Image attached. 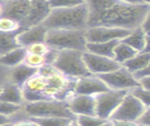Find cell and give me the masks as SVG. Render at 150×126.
Here are the masks:
<instances>
[{"mask_svg": "<svg viewBox=\"0 0 150 126\" xmlns=\"http://www.w3.org/2000/svg\"><path fill=\"white\" fill-rule=\"evenodd\" d=\"M88 5V27H108L133 30L149 15V2L94 0Z\"/></svg>", "mask_w": 150, "mask_h": 126, "instance_id": "obj_1", "label": "cell"}, {"mask_svg": "<svg viewBox=\"0 0 150 126\" xmlns=\"http://www.w3.org/2000/svg\"><path fill=\"white\" fill-rule=\"evenodd\" d=\"M51 11L50 1L42 0H14L4 2L1 16L10 17L16 21L20 29L42 24Z\"/></svg>", "mask_w": 150, "mask_h": 126, "instance_id": "obj_2", "label": "cell"}, {"mask_svg": "<svg viewBox=\"0 0 150 126\" xmlns=\"http://www.w3.org/2000/svg\"><path fill=\"white\" fill-rule=\"evenodd\" d=\"M88 19V5L83 1L76 6L52 8L42 23L47 30H86Z\"/></svg>", "mask_w": 150, "mask_h": 126, "instance_id": "obj_3", "label": "cell"}, {"mask_svg": "<svg viewBox=\"0 0 150 126\" xmlns=\"http://www.w3.org/2000/svg\"><path fill=\"white\" fill-rule=\"evenodd\" d=\"M45 43L56 51L79 50L85 52L86 30H48Z\"/></svg>", "mask_w": 150, "mask_h": 126, "instance_id": "obj_4", "label": "cell"}, {"mask_svg": "<svg viewBox=\"0 0 150 126\" xmlns=\"http://www.w3.org/2000/svg\"><path fill=\"white\" fill-rule=\"evenodd\" d=\"M83 54L84 52L79 50H60L57 52L52 65L59 72L70 78L92 76L86 68Z\"/></svg>", "mask_w": 150, "mask_h": 126, "instance_id": "obj_5", "label": "cell"}, {"mask_svg": "<svg viewBox=\"0 0 150 126\" xmlns=\"http://www.w3.org/2000/svg\"><path fill=\"white\" fill-rule=\"evenodd\" d=\"M22 111L26 118H67L75 120L76 117L69 111L68 101H41L25 102Z\"/></svg>", "mask_w": 150, "mask_h": 126, "instance_id": "obj_6", "label": "cell"}, {"mask_svg": "<svg viewBox=\"0 0 150 126\" xmlns=\"http://www.w3.org/2000/svg\"><path fill=\"white\" fill-rule=\"evenodd\" d=\"M129 90H111L95 95L96 116L102 120H108L110 116L128 93Z\"/></svg>", "mask_w": 150, "mask_h": 126, "instance_id": "obj_7", "label": "cell"}, {"mask_svg": "<svg viewBox=\"0 0 150 126\" xmlns=\"http://www.w3.org/2000/svg\"><path fill=\"white\" fill-rule=\"evenodd\" d=\"M149 107H146L141 101L134 98L129 92L126 94L123 99L120 105L116 108L115 111L110 116V121H130V122H136L139 117L145 110Z\"/></svg>", "mask_w": 150, "mask_h": 126, "instance_id": "obj_8", "label": "cell"}, {"mask_svg": "<svg viewBox=\"0 0 150 126\" xmlns=\"http://www.w3.org/2000/svg\"><path fill=\"white\" fill-rule=\"evenodd\" d=\"M101 80L111 90H130L138 86V82L123 65L109 73L98 75Z\"/></svg>", "mask_w": 150, "mask_h": 126, "instance_id": "obj_9", "label": "cell"}, {"mask_svg": "<svg viewBox=\"0 0 150 126\" xmlns=\"http://www.w3.org/2000/svg\"><path fill=\"white\" fill-rule=\"evenodd\" d=\"M132 30L119 27H95L86 30V40L88 43H105L114 40H123Z\"/></svg>", "mask_w": 150, "mask_h": 126, "instance_id": "obj_10", "label": "cell"}, {"mask_svg": "<svg viewBox=\"0 0 150 126\" xmlns=\"http://www.w3.org/2000/svg\"><path fill=\"white\" fill-rule=\"evenodd\" d=\"M83 58H84L86 68L94 76L109 73L122 66V65L117 63L114 59L100 56V55L88 52V51L84 52Z\"/></svg>", "mask_w": 150, "mask_h": 126, "instance_id": "obj_11", "label": "cell"}, {"mask_svg": "<svg viewBox=\"0 0 150 126\" xmlns=\"http://www.w3.org/2000/svg\"><path fill=\"white\" fill-rule=\"evenodd\" d=\"M69 111L72 115L96 116V104L94 96L74 94L68 100Z\"/></svg>", "mask_w": 150, "mask_h": 126, "instance_id": "obj_12", "label": "cell"}, {"mask_svg": "<svg viewBox=\"0 0 150 126\" xmlns=\"http://www.w3.org/2000/svg\"><path fill=\"white\" fill-rule=\"evenodd\" d=\"M108 90L109 88L99 77L92 75L77 79L74 93L78 95L95 96L100 93L108 91Z\"/></svg>", "mask_w": 150, "mask_h": 126, "instance_id": "obj_13", "label": "cell"}, {"mask_svg": "<svg viewBox=\"0 0 150 126\" xmlns=\"http://www.w3.org/2000/svg\"><path fill=\"white\" fill-rule=\"evenodd\" d=\"M48 30L42 24L22 30L16 36V43L19 46L27 48L35 43L45 42Z\"/></svg>", "mask_w": 150, "mask_h": 126, "instance_id": "obj_14", "label": "cell"}, {"mask_svg": "<svg viewBox=\"0 0 150 126\" xmlns=\"http://www.w3.org/2000/svg\"><path fill=\"white\" fill-rule=\"evenodd\" d=\"M122 42L128 45L138 53L149 52V35L145 33L141 27L133 30Z\"/></svg>", "mask_w": 150, "mask_h": 126, "instance_id": "obj_15", "label": "cell"}, {"mask_svg": "<svg viewBox=\"0 0 150 126\" xmlns=\"http://www.w3.org/2000/svg\"><path fill=\"white\" fill-rule=\"evenodd\" d=\"M38 68H30L24 63L18 65L15 68H13L10 73V79L11 84L22 87V85L29 80L30 77L37 73Z\"/></svg>", "mask_w": 150, "mask_h": 126, "instance_id": "obj_16", "label": "cell"}, {"mask_svg": "<svg viewBox=\"0 0 150 126\" xmlns=\"http://www.w3.org/2000/svg\"><path fill=\"white\" fill-rule=\"evenodd\" d=\"M0 101L9 102L11 104L23 105L24 98H23L22 89L13 84H10L4 87L0 88Z\"/></svg>", "mask_w": 150, "mask_h": 126, "instance_id": "obj_17", "label": "cell"}, {"mask_svg": "<svg viewBox=\"0 0 150 126\" xmlns=\"http://www.w3.org/2000/svg\"><path fill=\"white\" fill-rule=\"evenodd\" d=\"M27 53L28 52L25 48L18 46V48L9 51L8 53L1 55L0 56V65L6 66V68H15L18 65L24 63Z\"/></svg>", "mask_w": 150, "mask_h": 126, "instance_id": "obj_18", "label": "cell"}, {"mask_svg": "<svg viewBox=\"0 0 150 126\" xmlns=\"http://www.w3.org/2000/svg\"><path fill=\"white\" fill-rule=\"evenodd\" d=\"M120 41L121 40H114L105 43H88L86 46V51L113 59V50Z\"/></svg>", "mask_w": 150, "mask_h": 126, "instance_id": "obj_19", "label": "cell"}, {"mask_svg": "<svg viewBox=\"0 0 150 126\" xmlns=\"http://www.w3.org/2000/svg\"><path fill=\"white\" fill-rule=\"evenodd\" d=\"M122 65L132 74L150 65V54L149 52H139L128 61L125 62Z\"/></svg>", "mask_w": 150, "mask_h": 126, "instance_id": "obj_20", "label": "cell"}, {"mask_svg": "<svg viewBox=\"0 0 150 126\" xmlns=\"http://www.w3.org/2000/svg\"><path fill=\"white\" fill-rule=\"evenodd\" d=\"M23 29L15 32H2L0 31V56L8 53L9 51L18 48L16 43V36Z\"/></svg>", "mask_w": 150, "mask_h": 126, "instance_id": "obj_21", "label": "cell"}, {"mask_svg": "<svg viewBox=\"0 0 150 126\" xmlns=\"http://www.w3.org/2000/svg\"><path fill=\"white\" fill-rule=\"evenodd\" d=\"M137 53L138 52L136 50H134L132 48H130L128 45L125 44L121 40L113 50V59L120 65H123L125 62L134 57Z\"/></svg>", "mask_w": 150, "mask_h": 126, "instance_id": "obj_22", "label": "cell"}, {"mask_svg": "<svg viewBox=\"0 0 150 126\" xmlns=\"http://www.w3.org/2000/svg\"><path fill=\"white\" fill-rule=\"evenodd\" d=\"M35 121L39 126H67L75 120L67 118H28Z\"/></svg>", "mask_w": 150, "mask_h": 126, "instance_id": "obj_23", "label": "cell"}, {"mask_svg": "<svg viewBox=\"0 0 150 126\" xmlns=\"http://www.w3.org/2000/svg\"><path fill=\"white\" fill-rule=\"evenodd\" d=\"M129 94L136 98V99L141 101L144 105H145L146 107L150 106V92L149 90H145L144 88H142L141 86H135L129 90Z\"/></svg>", "mask_w": 150, "mask_h": 126, "instance_id": "obj_24", "label": "cell"}, {"mask_svg": "<svg viewBox=\"0 0 150 126\" xmlns=\"http://www.w3.org/2000/svg\"><path fill=\"white\" fill-rule=\"evenodd\" d=\"M24 64L30 66V68H39L42 65H48L47 62V57L46 55H37V54H31V53H27Z\"/></svg>", "mask_w": 150, "mask_h": 126, "instance_id": "obj_25", "label": "cell"}, {"mask_svg": "<svg viewBox=\"0 0 150 126\" xmlns=\"http://www.w3.org/2000/svg\"><path fill=\"white\" fill-rule=\"evenodd\" d=\"M20 29L18 23L10 17L0 16V31L2 32H15ZM24 30V29H23Z\"/></svg>", "mask_w": 150, "mask_h": 126, "instance_id": "obj_26", "label": "cell"}, {"mask_svg": "<svg viewBox=\"0 0 150 126\" xmlns=\"http://www.w3.org/2000/svg\"><path fill=\"white\" fill-rule=\"evenodd\" d=\"M75 121L79 126H100L105 122V120H102L97 116H76Z\"/></svg>", "mask_w": 150, "mask_h": 126, "instance_id": "obj_27", "label": "cell"}, {"mask_svg": "<svg viewBox=\"0 0 150 126\" xmlns=\"http://www.w3.org/2000/svg\"><path fill=\"white\" fill-rule=\"evenodd\" d=\"M22 106L23 105H16L9 103V102L0 101V115L11 118L22 111Z\"/></svg>", "mask_w": 150, "mask_h": 126, "instance_id": "obj_28", "label": "cell"}, {"mask_svg": "<svg viewBox=\"0 0 150 126\" xmlns=\"http://www.w3.org/2000/svg\"><path fill=\"white\" fill-rule=\"evenodd\" d=\"M28 53H31V54H37V55H47L50 50L51 49L50 46L46 44L45 42L42 43H35L25 48Z\"/></svg>", "mask_w": 150, "mask_h": 126, "instance_id": "obj_29", "label": "cell"}, {"mask_svg": "<svg viewBox=\"0 0 150 126\" xmlns=\"http://www.w3.org/2000/svg\"><path fill=\"white\" fill-rule=\"evenodd\" d=\"M83 1H76V0H55V1H50V8H65V7H72L76 6Z\"/></svg>", "mask_w": 150, "mask_h": 126, "instance_id": "obj_30", "label": "cell"}, {"mask_svg": "<svg viewBox=\"0 0 150 126\" xmlns=\"http://www.w3.org/2000/svg\"><path fill=\"white\" fill-rule=\"evenodd\" d=\"M136 123L139 126H150V107L139 117Z\"/></svg>", "mask_w": 150, "mask_h": 126, "instance_id": "obj_31", "label": "cell"}, {"mask_svg": "<svg viewBox=\"0 0 150 126\" xmlns=\"http://www.w3.org/2000/svg\"><path fill=\"white\" fill-rule=\"evenodd\" d=\"M132 76L134 77V79L138 82L141 79H143L144 77H147L150 76V65L147 66V68H142L138 71L132 73Z\"/></svg>", "mask_w": 150, "mask_h": 126, "instance_id": "obj_32", "label": "cell"}, {"mask_svg": "<svg viewBox=\"0 0 150 126\" xmlns=\"http://www.w3.org/2000/svg\"><path fill=\"white\" fill-rule=\"evenodd\" d=\"M13 124L14 126H39L35 121L28 119V118H25L24 120H19L16 122H13Z\"/></svg>", "mask_w": 150, "mask_h": 126, "instance_id": "obj_33", "label": "cell"}, {"mask_svg": "<svg viewBox=\"0 0 150 126\" xmlns=\"http://www.w3.org/2000/svg\"><path fill=\"white\" fill-rule=\"evenodd\" d=\"M138 84L141 86L142 88H144L145 90H149L150 91V76L144 77L141 80L138 81Z\"/></svg>", "mask_w": 150, "mask_h": 126, "instance_id": "obj_34", "label": "cell"}, {"mask_svg": "<svg viewBox=\"0 0 150 126\" xmlns=\"http://www.w3.org/2000/svg\"><path fill=\"white\" fill-rule=\"evenodd\" d=\"M149 20H150V16L148 15V16L144 19V21L143 22V24L141 25V27L142 30H143L144 31L146 34L149 35V30H150V23H149Z\"/></svg>", "mask_w": 150, "mask_h": 126, "instance_id": "obj_35", "label": "cell"}, {"mask_svg": "<svg viewBox=\"0 0 150 126\" xmlns=\"http://www.w3.org/2000/svg\"><path fill=\"white\" fill-rule=\"evenodd\" d=\"M113 126H139L136 122L130 121H112Z\"/></svg>", "mask_w": 150, "mask_h": 126, "instance_id": "obj_36", "label": "cell"}, {"mask_svg": "<svg viewBox=\"0 0 150 126\" xmlns=\"http://www.w3.org/2000/svg\"><path fill=\"white\" fill-rule=\"evenodd\" d=\"M9 122H13V119H11V117H7V116H4V115H0V126L3 125V124L9 123Z\"/></svg>", "mask_w": 150, "mask_h": 126, "instance_id": "obj_37", "label": "cell"}, {"mask_svg": "<svg viewBox=\"0 0 150 126\" xmlns=\"http://www.w3.org/2000/svg\"><path fill=\"white\" fill-rule=\"evenodd\" d=\"M100 126H113V123H112V121L106 120V121H105V122L103 123V124H101Z\"/></svg>", "mask_w": 150, "mask_h": 126, "instance_id": "obj_38", "label": "cell"}, {"mask_svg": "<svg viewBox=\"0 0 150 126\" xmlns=\"http://www.w3.org/2000/svg\"><path fill=\"white\" fill-rule=\"evenodd\" d=\"M3 8H4V2H0V16L2 15L3 13Z\"/></svg>", "mask_w": 150, "mask_h": 126, "instance_id": "obj_39", "label": "cell"}, {"mask_svg": "<svg viewBox=\"0 0 150 126\" xmlns=\"http://www.w3.org/2000/svg\"><path fill=\"white\" fill-rule=\"evenodd\" d=\"M67 126H79L77 123H76V121H75V120H73L72 121V122H70L69 124H68V125H67Z\"/></svg>", "mask_w": 150, "mask_h": 126, "instance_id": "obj_40", "label": "cell"}, {"mask_svg": "<svg viewBox=\"0 0 150 126\" xmlns=\"http://www.w3.org/2000/svg\"><path fill=\"white\" fill-rule=\"evenodd\" d=\"M1 126H14L13 122H9V123H6V124H3Z\"/></svg>", "mask_w": 150, "mask_h": 126, "instance_id": "obj_41", "label": "cell"}, {"mask_svg": "<svg viewBox=\"0 0 150 126\" xmlns=\"http://www.w3.org/2000/svg\"><path fill=\"white\" fill-rule=\"evenodd\" d=\"M0 88H1V87H0Z\"/></svg>", "mask_w": 150, "mask_h": 126, "instance_id": "obj_42", "label": "cell"}]
</instances>
